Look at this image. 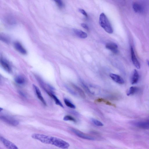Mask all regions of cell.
<instances>
[{"label":"cell","instance_id":"6","mask_svg":"<svg viewBox=\"0 0 149 149\" xmlns=\"http://www.w3.org/2000/svg\"><path fill=\"white\" fill-rule=\"evenodd\" d=\"M131 60L132 63L137 69H140L141 68L140 64L135 55L134 49L132 47L131 48Z\"/></svg>","mask_w":149,"mask_h":149},{"label":"cell","instance_id":"13","mask_svg":"<svg viewBox=\"0 0 149 149\" xmlns=\"http://www.w3.org/2000/svg\"><path fill=\"white\" fill-rule=\"evenodd\" d=\"M133 9L136 13H142L144 12V9L143 6L140 4L134 3L132 5Z\"/></svg>","mask_w":149,"mask_h":149},{"label":"cell","instance_id":"22","mask_svg":"<svg viewBox=\"0 0 149 149\" xmlns=\"http://www.w3.org/2000/svg\"><path fill=\"white\" fill-rule=\"evenodd\" d=\"M91 121L95 125L97 126H104V124L102 122L95 119H92Z\"/></svg>","mask_w":149,"mask_h":149},{"label":"cell","instance_id":"21","mask_svg":"<svg viewBox=\"0 0 149 149\" xmlns=\"http://www.w3.org/2000/svg\"><path fill=\"white\" fill-rule=\"evenodd\" d=\"M96 102H103L105 103L106 104L111 106H115L113 104L109 101L105 100V99L102 98H98L96 100Z\"/></svg>","mask_w":149,"mask_h":149},{"label":"cell","instance_id":"12","mask_svg":"<svg viewBox=\"0 0 149 149\" xmlns=\"http://www.w3.org/2000/svg\"><path fill=\"white\" fill-rule=\"evenodd\" d=\"M1 63L3 68L7 72L10 73L11 72V68L9 63L5 60L1 59Z\"/></svg>","mask_w":149,"mask_h":149},{"label":"cell","instance_id":"29","mask_svg":"<svg viewBox=\"0 0 149 149\" xmlns=\"http://www.w3.org/2000/svg\"><path fill=\"white\" fill-rule=\"evenodd\" d=\"M147 63L149 67V60H148L147 61Z\"/></svg>","mask_w":149,"mask_h":149},{"label":"cell","instance_id":"20","mask_svg":"<svg viewBox=\"0 0 149 149\" xmlns=\"http://www.w3.org/2000/svg\"><path fill=\"white\" fill-rule=\"evenodd\" d=\"M64 101L65 104L68 107L73 109H75L76 108L75 106L67 99H64Z\"/></svg>","mask_w":149,"mask_h":149},{"label":"cell","instance_id":"8","mask_svg":"<svg viewBox=\"0 0 149 149\" xmlns=\"http://www.w3.org/2000/svg\"><path fill=\"white\" fill-rule=\"evenodd\" d=\"M106 47L115 54H118L119 52L118 46L115 43H108L106 44Z\"/></svg>","mask_w":149,"mask_h":149},{"label":"cell","instance_id":"18","mask_svg":"<svg viewBox=\"0 0 149 149\" xmlns=\"http://www.w3.org/2000/svg\"><path fill=\"white\" fill-rule=\"evenodd\" d=\"M47 93L49 96L53 98L55 101L56 104L60 106L61 107L63 108V106L62 104L55 96L49 92H47Z\"/></svg>","mask_w":149,"mask_h":149},{"label":"cell","instance_id":"27","mask_svg":"<svg viewBox=\"0 0 149 149\" xmlns=\"http://www.w3.org/2000/svg\"><path fill=\"white\" fill-rule=\"evenodd\" d=\"M1 39L3 41L6 42L7 43H8L9 42V41L8 39L5 37L1 36Z\"/></svg>","mask_w":149,"mask_h":149},{"label":"cell","instance_id":"19","mask_svg":"<svg viewBox=\"0 0 149 149\" xmlns=\"http://www.w3.org/2000/svg\"><path fill=\"white\" fill-rule=\"evenodd\" d=\"M72 86L81 97L84 98L86 97L85 93L81 88L74 84H73Z\"/></svg>","mask_w":149,"mask_h":149},{"label":"cell","instance_id":"17","mask_svg":"<svg viewBox=\"0 0 149 149\" xmlns=\"http://www.w3.org/2000/svg\"><path fill=\"white\" fill-rule=\"evenodd\" d=\"M15 81L16 83L21 85H24L25 83V80L23 76H18L15 79Z\"/></svg>","mask_w":149,"mask_h":149},{"label":"cell","instance_id":"28","mask_svg":"<svg viewBox=\"0 0 149 149\" xmlns=\"http://www.w3.org/2000/svg\"><path fill=\"white\" fill-rule=\"evenodd\" d=\"M81 26L85 29L88 30L89 28L88 26L86 24L82 23L81 24Z\"/></svg>","mask_w":149,"mask_h":149},{"label":"cell","instance_id":"23","mask_svg":"<svg viewBox=\"0 0 149 149\" xmlns=\"http://www.w3.org/2000/svg\"><path fill=\"white\" fill-rule=\"evenodd\" d=\"M63 120L65 121H71L74 122H76V120L71 116L67 115L65 116L63 119Z\"/></svg>","mask_w":149,"mask_h":149},{"label":"cell","instance_id":"15","mask_svg":"<svg viewBox=\"0 0 149 149\" xmlns=\"http://www.w3.org/2000/svg\"><path fill=\"white\" fill-rule=\"evenodd\" d=\"M33 87L36 93L37 96L39 99V100L45 106L46 105V104L44 99L42 96L41 94L39 88L35 85H33Z\"/></svg>","mask_w":149,"mask_h":149},{"label":"cell","instance_id":"26","mask_svg":"<svg viewBox=\"0 0 149 149\" xmlns=\"http://www.w3.org/2000/svg\"><path fill=\"white\" fill-rule=\"evenodd\" d=\"M79 11L81 13L84 15L86 17H88V14L84 10L82 9H79Z\"/></svg>","mask_w":149,"mask_h":149},{"label":"cell","instance_id":"7","mask_svg":"<svg viewBox=\"0 0 149 149\" xmlns=\"http://www.w3.org/2000/svg\"><path fill=\"white\" fill-rule=\"evenodd\" d=\"M140 78L139 73L137 71L134 69L132 73L131 79L130 82L132 85L136 84L138 82Z\"/></svg>","mask_w":149,"mask_h":149},{"label":"cell","instance_id":"16","mask_svg":"<svg viewBox=\"0 0 149 149\" xmlns=\"http://www.w3.org/2000/svg\"><path fill=\"white\" fill-rule=\"evenodd\" d=\"M139 89L138 88L132 86L130 88L127 93V96H129L135 94L139 91Z\"/></svg>","mask_w":149,"mask_h":149},{"label":"cell","instance_id":"14","mask_svg":"<svg viewBox=\"0 0 149 149\" xmlns=\"http://www.w3.org/2000/svg\"><path fill=\"white\" fill-rule=\"evenodd\" d=\"M74 34L78 37L82 39H85L87 37L88 35L86 33L82 31L76 29H73Z\"/></svg>","mask_w":149,"mask_h":149},{"label":"cell","instance_id":"11","mask_svg":"<svg viewBox=\"0 0 149 149\" xmlns=\"http://www.w3.org/2000/svg\"><path fill=\"white\" fill-rule=\"evenodd\" d=\"M14 47L18 52L23 55H26L27 51L22 45L19 42H15L14 43Z\"/></svg>","mask_w":149,"mask_h":149},{"label":"cell","instance_id":"25","mask_svg":"<svg viewBox=\"0 0 149 149\" xmlns=\"http://www.w3.org/2000/svg\"><path fill=\"white\" fill-rule=\"evenodd\" d=\"M82 86L87 92L92 94L88 88L83 82H82Z\"/></svg>","mask_w":149,"mask_h":149},{"label":"cell","instance_id":"3","mask_svg":"<svg viewBox=\"0 0 149 149\" xmlns=\"http://www.w3.org/2000/svg\"><path fill=\"white\" fill-rule=\"evenodd\" d=\"M1 119L7 124L13 126H17L19 124L18 120L8 116H1Z\"/></svg>","mask_w":149,"mask_h":149},{"label":"cell","instance_id":"4","mask_svg":"<svg viewBox=\"0 0 149 149\" xmlns=\"http://www.w3.org/2000/svg\"><path fill=\"white\" fill-rule=\"evenodd\" d=\"M0 140L8 149H19L18 147L12 142L3 137H1Z\"/></svg>","mask_w":149,"mask_h":149},{"label":"cell","instance_id":"9","mask_svg":"<svg viewBox=\"0 0 149 149\" xmlns=\"http://www.w3.org/2000/svg\"><path fill=\"white\" fill-rule=\"evenodd\" d=\"M110 76L112 80L117 83L123 85L124 84V81L120 76L114 74H111Z\"/></svg>","mask_w":149,"mask_h":149},{"label":"cell","instance_id":"5","mask_svg":"<svg viewBox=\"0 0 149 149\" xmlns=\"http://www.w3.org/2000/svg\"><path fill=\"white\" fill-rule=\"evenodd\" d=\"M71 130L77 136L81 138L88 140H94L93 138L84 134L83 132L78 130L74 128H71Z\"/></svg>","mask_w":149,"mask_h":149},{"label":"cell","instance_id":"24","mask_svg":"<svg viewBox=\"0 0 149 149\" xmlns=\"http://www.w3.org/2000/svg\"><path fill=\"white\" fill-rule=\"evenodd\" d=\"M56 4L60 8H63L64 6V4L61 1H55Z\"/></svg>","mask_w":149,"mask_h":149},{"label":"cell","instance_id":"1","mask_svg":"<svg viewBox=\"0 0 149 149\" xmlns=\"http://www.w3.org/2000/svg\"><path fill=\"white\" fill-rule=\"evenodd\" d=\"M31 136L32 138L42 143L52 145L63 149H67L70 146L68 142L57 137L39 134H33Z\"/></svg>","mask_w":149,"mask_h":149},{"label":"cell","instance_id":"10","mask_svg":"<svg viewBox=\"0 0 149 149\" xmlns=\"http://www.w3.org/2000/svg\"><path fill=\"white\" fill-rule=\"evenodd\" d=\"M138 127L143 129H149V120L138 122L135 123Z\"/></svg>","mask_w":149,"mask_h":149},{"label":"cell","instance_id":"2","mask_svg":"<svg viewBox=\"0 0 149 149\" xmlns=\"http://www.w3.org/2000/svg\"><path fill=\"white\" fill-rule=\"evenodd\" d=\"M99 23L101 26L108 33L112 34L113 32L112 27L104 13H103L100 15Z\"/></svg>","mask_w":149,"mask_h":149}]
</instances>
